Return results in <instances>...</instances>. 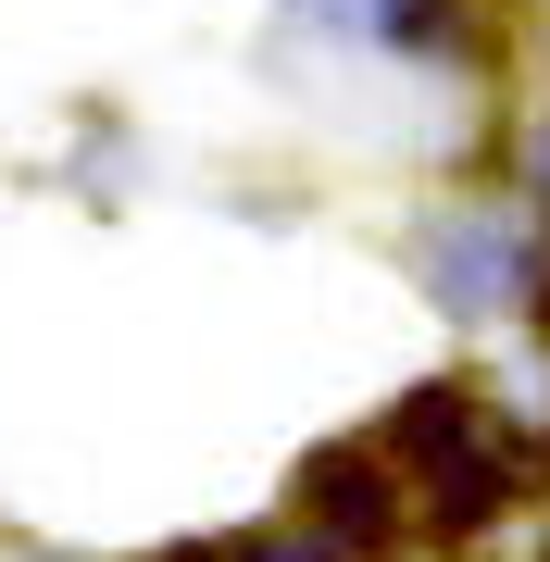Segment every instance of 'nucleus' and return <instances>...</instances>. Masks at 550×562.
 Wrapping results in <instances>:
<instances>
[{
	"label": "nucleus",
	"instance_id": "f257e3e1",
	"mask_svg": "<svg viewBox=\"0 0 550 562\" xmlns=\"http://www.w3.org/2000/svg\"><path fill=\"white\" fill-rule=\"evenodd\" d=\"M388 450H401L413 475L438 487V513H450V525H489V513L513 501V475H501V450L475 438L463 387H426V401H401V425H388Z\"/></svg>",
	"mask_w": 550,
	"mask_h": 562
}]
</instances>
